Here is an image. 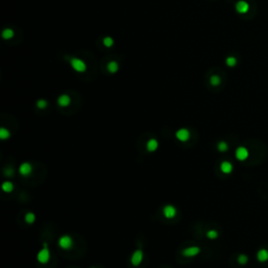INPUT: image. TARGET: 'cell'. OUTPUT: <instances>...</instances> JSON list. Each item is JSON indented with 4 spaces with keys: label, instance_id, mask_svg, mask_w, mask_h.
I'll return each mask as SVG.
<instances>
[{
    "label": "cell",
    "instance_id": "obj_14",
    "mask_svg": "<svg viewBox=\"0 0 268 268\" xmlns=\"http://www.w3.org/2000/svg\"><path fill=\"white\" fill-rule=\"evenodd\" d=\"M158 148V142L154 138L150 139L149 142H147V150L149 152H154L155 150H157Z\"/></svg>",
    "mask_w": 268,
    "mask_h": 268
},
{
    "label": "cell",
    "instance_id": "obj_23",
    "mask_svg": "<svg viewBox=\"0 0 268 268\" xmlns=\"http://www.w3.org/2000/svg\"><path fill=\"white\" fill-rule=\"evenodd\" d=\"M210 82L213 86H218L220 83H221V79H220L219 76H212L210 79Z\"/></svg>",
    "mask_w": 268,
    "mask_h": 268
},
{
    "label": "cell",
    "instance_id": "obj_15",
    "mask_svg": "<svg viewBox=\"0 0 268 268\" xmlns=\"http://www.w3.org/2000/svg\"><path fill=\"white\" fill-rule=\"evenodd\" d=\"M2 190L5 193H11L14 190V185L12 182L10 181H5V182L2 183Z\"/></svg>",
    "mask_w": 268,
    "mask_h": 268
},
{
    "label": "cell",
    "instance_id": "obj_9",
    "mask_svg": "<svg viewBox=\"0 0 268 268\" xmlns=\"http://www.w3.org/2000/svg\"><path fill=\"white\" fill-rule=\"evenodd\" d=\"M176 138L180 142H187L190 138V131L188 129H179L176 132Z\"/></svg>",
    "mask_w": 268,
    "mask_h": 268
},
{
    "label": "cell",
    "instance_id": "obj_13",
    "mask_svg": "<svg viewBox=\"0 0 268 268\" xmlns=\"http://www.w3.org/2000/svg\"><path fill=\"white\" fill-rule=\"evenodd\" d=\"M58 104L61 107H66L70 104V97L67 94H62L61 96H59L58 99Z\"/></svg>",
    "mask_w": 268,
    "mask_h": 268
},
{
    "label": "cell",
    "instance_id": "obj_3",
    "mask_svg": "<svg viewBox=\"0 0 268 268\" xmlns=\"http://www.w3.org/2000/svg\"><path fill=\"white\" fill-rule=\"evenodd\" d=\"M235 155H236V158H237L238 160L244 161V160H246L247 158H248L249 152L245 147H238L237 149H236Z\"/></svg>",
    "mask_w": 268,
    "mask_h": 268
},
{
    "label": "cell",
    "instance_id": "obj_25",
    "mask_svg": "<svg viewBox=\"0 0 268 268\" xmlns=\"http://www.w3.org/2000/svg\"><path fill=\"white\" fill-rule=\"evenodd\" d=\"M103 43L106 47H111L113 45V40H112V38H110V37H106L105 39L103 40Z\"/></svg>",
    "mask_w": 268,
    "mask_h": 268
},
{
    "label": "cell",
    "instance_id": "obj_7",
    "mask_svg": "<svg viewBox=\"0 0 268 268\" xmlns=\"http://www.w3.org/2000/svg\"><path fill=\"white\" fill-rule=\"evenodd\" d=\"M201 249L199 248L198 246H191V247H188V248H185V250H182V255L185 257H187V258H192V257H195L197 256L199 253H200Z\"/></svg>",
    "mask_w": 268,
    "mask_h": 268
},
{
    "label": "cell",
    "instance_id": "obj_27",
    "mask_svg": "<svg viewBox=\"0 0 268 268\" xmlns=\"http://www.w3.org/2000/svg\"><path fill=\"white\" fill-rule=\"evenodd\" d=\"M4 174H5L6 176H12V175H14V170L12 168H8V169L5 170V173Z\"/></svg>",
    "mask_w": 268,
    "mask_h": 268
},
{
    "label": "cell",
    "instance_id": "obj_10",
    "mask_svg": "<svg viewBox=\"0 0 268 268\" xmlns=\"http://www.w3.org/2000/svg\"><path fill=\"white\" fill-rule=\"evenodd\" d=\"M31 171H33V167H31V165L28 162H23L19 167V173L21 174L22 176H28V175L31 173Z\"/></svg>",
    "mask_w": 268,
    "mask_h": 268
},
{
    "label": "cell",
    "instance_id": "obj_8",
    "mask_svg": "<svg viewBox=\"0 0 268 268\" xmlns=\"http://www.w3.org/2000/svg\"><path fill=\"white\" fill-rule=\"evenodd\" d=\"M163 216H165V218H168V219H171V218H174L175 216H176V213H177V210L175 208V206L173 205H165V208H163Z\"/></svg>",
    "mask_w": 268,
    "mask_h": 268
},
{
    "label": "cell",
    "instance_id": "obj_21",
    "mask_svg": "<svg viewBox=\"0 0 268 268\" xmlns=\"http://www.w3.org/2000/svg\"><path fill=\"white\" fill-rule=\"evenodd\" d=\"M206 236H208V239L215 240V239H217V238H218L219 234H218V231L215 230V229H211V230H208V233H206Z\"/></svg>",
    "mask_w": 268,
    "mask_h": 268
},
{
    "label": "cell",
    "instance_id": "obj_12",
    "mask_svg": "<svg viewBox=\"0 0 268 268\" xmlns=\"http://www.w3.org/2000/svg\"><path fill=\"white\" fill-rule=\"evenodd\" d=\"M257 259L259 262L265 263L268 261V250L266 248H261L260 250H258L257 253Z\"/></svg>",
    "mask_w": 268,
    "mask_h": 268
},
{
    "label": "cell",
    "instance_id": "obj_4",
    "mask_svg": "<svg viewBox=\"0 0 268 268\" xmlns=\"http://www.w3.org/2000/svg\"><path fill=\"white\" fill-rule=\"evenodd\" d=\"M72 244H74V242L69 236H62L59 239V246L63 249H70L72 247Z\"/></svg>",
    "mask_w": 268,
    "mask_h": 268
},
{
    "label": "cell",
    "instance_id": "obj_16",
    "mask_svg": "<svg viewBox=\"0 0 268 268\" xmlns=\"http://www.w3.org/2000/svg\"><path fill=\"white\" fill-rule=\"evenodd\" d=\"M10 136H11V133L8 129H5V128L0 129V138H1L2 140L8 139V138H10Z\"/></svg>",
    "mask_w": 268,
    "mask_h": 268
},
{
    "label": "cell",
    "instance_id": "obj_26",
    "mask_svg": "<svg viewBox=\"0 0 268 268\" xmlns=\"http://www.w3.org/2000/svg\"><path fill=\"white\" fill-rule=\"evenodd\" d=\"M47 106V102L45 101V100H39V101L37 102V107L39 109H44L46 108Z\"/></svg>",
    "mask_w": 268,
    "mask_h": 268
},
{
    "label": "cell",
    "instance_id": "obj_1",
    "mask_svg": "<svg viewBox=\"0 0 268 268\" xmlns=\"http://www.w3.org/2000/svg\"><path fill=\"white\" fill-rule=\"evenodd\" d=\"M37 259L40 263H42V264H45V263H47L49 261V259H51V253H49L48 248H47L46 243H44V248L41 249L39 253H38Z\"/></svg>",
    "mask_w": 268,
    "mask_h": 268
},
{
    "label": "cell",
    "instance_id": "obj_24",
    "mask_svg": "<svg viewBox=\"0 0 268 268\" xmlns=\"http://www.w3.org/2000/svg\"><path fill=\"white\" fill-rule=\"evenodd\" d=\"M217 148H218V150H219L220 152H225V151H227V150H228V145L226 144L225 142H218Z\"/></svg>",
    "mask_w": 268,
    "mask_h": 268
},
{
    "label": "cell",
    "instance_id": "obj_18",
    "mask_svg": "<svg viewBox=\"0 0 268 268\" xmlns=\"http://www.w3.org/2000/svg\"><path fill=\"white\" fill-rule=\"evenodd\" d=\"M108 70L110 72H112V74H114V72H116L117 70H119V64H117L116 62H114V61H112V62H110L108 64Z\"/></svg>",
    "mask_w": 268,
    "mask_h": 268
},
{
    "label": "cell",
    "instance_id": "obj_19",
    "mask_svg": "<svg viewBox=\"0 0 268 268\" xmlns=\"http://www.w3.org/2000/svg\"><path fill=\"white\" fill-rule=\"evenodd\" d=\"M237 261L240 265H245V264H247V262H248V257H247L246 255H244V253H241V255L238 256Z\"/></svg>",
    "mask_w": 268,
    "mask_h": 268
},
{
    "label": "cell",
    "instance_id": "obj_20",
    "mask_svg": "<svg viewBox=\"0 0 268 268\" xmlns=\"http://www.w3.org/2000/svg\"><path fill=\"white\" fill-rule=\"evenodd\" d=\"M13 36H14V31L11 28H6V29H4V31H2V37H3L4 39H6V40L11 39Z\"/></svg>",
    "mask_w": 268,
    "mask_h": 268
},
{
    "label": "cell",
    "instance_id": "obj_11",
    "mask_svg": "<svg viewBox=\"0 0 268 268\" xmlns=\"http://www.w3.org/2000/svg\"><path fill=\"white\" fill-rule=\"evenodd\" d=\"M220 170H221V172L224 174H230L234 170L233 163L229 162V161H227V160L222 161L221 165H220Z\"/></svg>",
    "mask_w": 268,
    "mask_h": 268
},
{
    "label": "cell",
    "instance_id": "obj_6",
    "mask_svg": "<svg viewBox=\"0 0 268 268\" xmlns=\"http://www.w3.org/2000/svg\"><path fill=\"white\" fill-rule=\"evenodd\" d=\"M142 259H144V253L140 249H137L133 253L132 257H131V263L133 266H138L142 263Z\"/></svg>",
    "mask_w": 268,
    "mask_h": 268
},
{
    "label": "cell",
    "instance_id": "obj_22",
    "mask_svg": "<svg viewBox=\"0 0 268 268\" xmlns=\"http://www.w3.org/2000/svg\"><path fill=\"white\" fill-rule=\"evenodd\" d=\"M35 220H36V216H35V214H34V213L29 212V213H27V214L25 215V221L28 224L34 223V222H35Z\"/></svg>",
    "mask_w": 268,
    "mask_h": 268
},
{
    "label": "cell",
    "instance_id": "obj_17",
    "mask_svg": "<svg viewBox=\"0 0 268 268\" xmlns=\"http://www.w3.org/2000/svg\"><path fill=\"white\" fill-rule=\"evenodd\" d=\"M225 63L226 65H227L228 67H234L236 66V64H237V59L235 58V57L230 56V57H227L225 60Z\"/></svg>",
    "mask_w": 268,
    "mask_h": 268
},
{
    "label": "cell",
    "instance_id": "obj_2",
    "mask_svg": "<svg viewBox=\"0 0 268 268\" xmlns=\"http://www.w3.org/2000/svg\"><path fill=\"white\" fill-rule=\"evenodd\" d=\"M70 64H71V67L78 72H83L86 70V64L79 58H72L70 60Z\"/></svg>",
    "mask_w": 268,
    "mask_h": 268
},
{
    "label": "cell",
    "instance_id": "obj_5",
    "mask_svg": "<svg viewBox=\"0 0 268 268\" xmlns=\"http://www.w3.org/2000/svg\"><path fill=\"white\" fill-rule=\"evenodd\" d=\"M249 3L245 0H240L236 3V11L239 14H246L249 12Z\"/></svg>",
    "mask_w": 268,
    "mask_h": 268
}]
</instances>
